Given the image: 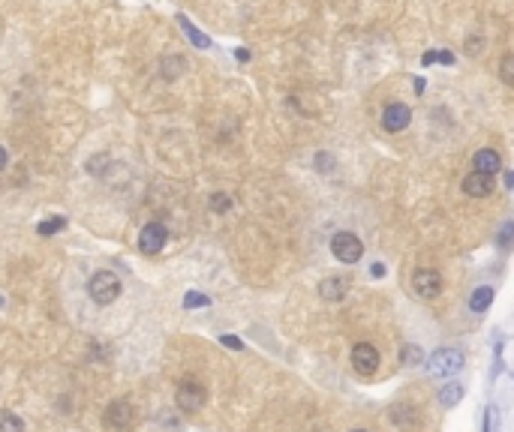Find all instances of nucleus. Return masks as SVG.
Here are the masks:
<instances>
[{
    "mask_svg": "<svg viewBox=\"0 0 514 432\" xmlns=\"http://www.w3.org/2000/svg\"><path fill=\"white\" fill-rule=\"evenodd\" d=\"M87 295H91L94 303H99V307H108V303H115L121 297V279L111 271H99L91 276V283H87Z\"/></svg>",
    "mask_w": 514,
    "mask_h": 432,
    "instance_id": "f257e3e1",
    "label": "nucleus"
},
{
    "mask_svg": "<svg viewBox=\"0 0 514 432\" xmlns=\"http://www.w3.org/2000/svg\"><path fill=\"white\" fill-rule=\"evenodd\" d=\"M331 252H334L337 261L355 264L361 258V252H364V246H361V240L352 232H340V234H334V240H331Z\"/></svg>",
    "mask_w": 514,
    "mask_h": 432,
    "instance_id": "f03ea898",
    "label": "nucleus"
},
{
    "mask_svg": "<svg viewBox=\"0 0 514 432\" xmlns=\"http://www.w3.org/2000/svg\"><path fill=\"white\" fill-rule=\"evenodd\" d=\"M205 399H208V393H205V387L199 385V381H193V378H186V381H181V387H178V409L181 411H199L205 405Z\"/></svg>",
    "mask_w": 514,
    "mask_h": 432,
    "instance_id": "7ed1b4c3",
    "label": "nucleus"
},
{
    "mask_svg": "<svg viewBox=\"0 0 514 432\" xmlns=\"http://www.w3.org/2000/svg\"><path fill=\"white\" fill-rule=\"evenodd\" d=\"M352 366H355L358 375L370 378L376 370H379V351H376V346H370V342H358V346L352 348Z\"/></svg>",
    "mask_w": 514,
    "mask_h": 432,
    "instance_id": "20e7f679",
    "label": "nucleus"
},
{
    "mask_svg": "<svg viewBox=\"0 0 514 432\" xmlns=\"http://www.w3.org/2000/svg\"><path fill=\"white\" fill-rule=\"evenodd\" d=\"M103 424L106 429L111 432H123V429H130L133 426V405L127 399H118V402H111L106 414H103Z\"/></svg>",
    "mask_w": 514,
    "mask_h": 432,
    "instance_id": "39448f33",
    "label": "nucleus"
},
{
    "mask_svg": "<svg viewBox=\"0 0 514 432\" xmlns=\"http://www.w3.org/2000/svg\"><path fill=\"white\" fill-rule=\"evenodd\" d=\"M166 240H169L166 228H162L160 222H147L139 232V249L145 252V256H157V252L166 246Z\"/></svg>",
    "mask_w": 514,
    "mask_h": 432,
    "instance_id": "423d86ee",
    "label": "nucleus"
},
{
    "mask_svg": "<svg viewBox=\"0 0 514 432\" xmlns=\"http://www.w3.org/2000/svg\"><path fill=\"white\" fill-rule=\"evenodd\" d=\"M412 288H415V295L424 297V300H430L440 295V288H442V276L436 273V271H428V268H421L412 273Z\"/></svg>",
    "mask_w": 514,
    "mask_h": 432,
    "instance_id": "0eeeda50",
    "label": "nucleus"
},
{
    "mask_svg": "<svg viewBox=\"0 0 514 432\" xmlns=\"http://www.w3.org/2000/svg\"><path fill=\"white\" fill-rule=\"evenodd\" d=\"M463 366V351L460 348H440L430 358V370L436 375H451V373H457Z\"/></svg>",
    "mask_w": 514,
    "mask_h": 432,
    "instance_id": "6e6552de",
    "label": "nucleus"
},
{
    "mask_svg": "<svg viewBox=\"0 0 514 432\" xmlns=\"http://www.w3.org/2000/svg\"><path fill=\"white\" fill-rule=\"evenodd\" d=\"M409 120H412V111H409V106H403V103H391V106H385V111H382V126H385L388 132L406 130Z\"/></svg>",
    "mask_w": 514,
    "mask_h": 432,
    "instance_id": "1a4fd4ad",
    "label": "nucleus"
},
{
    "mask_svg": "<svg viewBox=\"0 0 514 432\" xmlns=\"http://www.w3.org/2000/svg\"><path fill=\"white\" fill-rule=\"evenodd\" d=\"M463 193L472 195V198H484L493 193V177L491 174H481V171H472L463 177Z\"/></svg>",
    "mask_w": 514,
    "mask_h": 432,
    "instance_id": "9d476101",
    "label": "nucleus"
},
{
    "mask_svg": "<svg viewBox=\"0 0 514 432\" xmlns=\"http://www.w3.org/2000/svg\"><path fill=\"white\" fill-rule=\"evenodd\" d=\"M472 165H475V171H481V174H491V177H493L499 169H503V157H499L496 150L484 147V150H479V154H475Z\"/></svg>",
    "mask_w": 514,
    "mask_h": 432,
    "instance_id": "9b49d317",
    "label": "nucleus"
},
{
    "mask_svg": "<svg viewBox=\"0 0 514 432\" xmlns=\"http://www.w3.org/2000/svg\"><path fill=\"white\" fill-rule=\"evenodd\" d=\"M346 283L340 276H328V279H322L319 283V295H322V300H343L346 297Z\"/></svg>",
    "mask_w": 514,
    "mask_h": 432,
    "instance_id": "f8f14e48",
    "label": "nucleus"
},
{
    "mask_svg": "<svg viewBox=\"0 0 514 432\" xmlns=\"http://www.w3.org/2000/svg\"><path fill=\"white\" fill-rule=\"evenodd\" d=\"M491 303H493V288L491 285H479L472 291V297H469V309L472 312H484V309H491Z\"/></svg>",
    "mask_w": 514,
    "mask_h": 432,
    "instance_id": "ddd939ff",
    "label": "nucleus"
},
{
    "mask_svg": "<svg viewBox=\"0 0 514 432\" xmlns=\"http://www.w3.org/2000/svg\"><path fill=\"white\" fill-rule=\"evenodd\" d=\"M460 399H463V385L460 381H448V385H442V390H440V405L442 409H454Z\"/></svg>",
    "mask_w": 514,
    "mask_h": 432,
    "instance_id": "4468645a",
    "label": "nucleus"
},
{
    "mask_svg": "<svg viewBox=\"0 0 514 432\" xmlns=\"http://www.w3.org/2000/svg\"><path fill=\"white\" fill-rule=\"evenodd\" d=\"M64 228H67V216H52V220H45V222H40V225H36V232L48 237V234H57V232H64Z\"/></svg>",
    "mask_w": 514,
    "mask_h": 432,
    "instance_id": "2eb2a0df",
    "label": "nucleus"
},
{
    "mask_svg": "<svg viewBox=\"0 0 514 432\" xmlns=\"http://www.w3.org/2000/svg\"><path fill=\"white\" fill-rule=\"evenodd\" d=\"M400 360H403V366H418L424 360V351L415 346V342H409V346H403V351H400Z\"/></svg>",
    "mask_w": 514,
    "mask_h": 432,
    "instance_id": "dca6fc26",
    "label": "nucleus"
},
{
    "mask_svg": "<svg viewBox=\"0 0 514 432\" xmlns=\"http://www.w3.org/2000/svg\"><path fill=\"white\" fill-rule=\"evenodd\" d=\"M178 21H181V28H184V33H186V36H190V40H193V42H196L199 48H208V45H211V40H208V36H205V33H199V30H196V28H193V24H190V21H186L184 16H181Z\"/></svg>",
    "mask_w": 514,
    "mask_h": 432,
    "instance_id": "f3484780",
    "label": "nucleus"
},
{
    "mask_svg": "<svg viewBox=\"0 0 514 432\" xmlns=\"http://www.w3.org/2000/svg\"><path fill=\"white\" fill-rule=\"evenodd\" d=\"M0 432H24V424H21V417H16V414H4L0 417Z\"/></svg>",
    "mask_w": 514,
    "mask_h": 432,
    "instance_id": "a211bd4d",
    "label": "nucleus"
},
{
    "mask_svg": "<svg viewBox=\"0 0 514 432\" xmlns=\"http://www.w3.org/2000/svg\"><path fill=\"white\" fill-rule=\"evenodd\" d=\"M208 303H211V300H208L205 295H199V291H190V295L184 297V307H186V309H199V307H208Z\"/></svg>",
    "mask_w": 514,
    "mask_h": 432,
    "instance_id": "6ab92c4d",
    "label": "nucleus"
},
{
    "mask_svg": "<svg viewBox=\"0 0 514 432\" xmlns=\"http://www.w3.org/2000/svg\"><path fill=\"white\" fill-rule=\"evenodd\" d=\"M499 72H503V81L514 84V55H505L503 63H499Z\"/></svg>",
    "mask_w": 514,
    "mask_h": 432,
    "instance_id": "aec40b11",
    "label": "nucleus"
},
{
    "mask_svg": "<svg viewBox=\"0 0 514 432\" xmlns=\"http://www.w3.org/2000/svg\"><path fill=\"white\" fill-rule=\"evenodd\" d=\"M211 208H214L217 213H225L232 208V198L225 195V193H214V198H211Z\"/></svg>",
    "mask_w": 514,
    "mask_h": 432,
    "instance_id": "412c9836",
    "label": "nucleus"
},
{
    "mask_svg": "<svg viewBox=\"0 0 514 432\" xmlns=\"http://www.w3.org/2000/svg\"><path fill=\"white\" fill-rule=\"evenodd\" d=\"M496 240H499V246H503V249H508V246H511V240H514V222H505Z\"/></svg>",
    "mask_w": 514,
    "mask_h": 432,
    "instance_id": "4be33fe9",
    "label": "nucleus"
},
{
    "mask_svg": "<svg viewBox=\"0 0 514 432\" xmlns=\"http://www.w3.org/2000/svg\"><path fill=\"white\" fill-rule=\"evenodd\" d=\"M496 424H499V414H496V409L491 405V409H487V414H484V432H496Z\"/></svg>",
    "mask_w": 514,
    "mask_h": 432,
    "instance_id": "5701e85b",
    "label": "nucleus"
},
{
    "mask_svg": "<svg viewBox=\"0 0 514 432\" xmlns=\"http://www.w3.org/2000/svg\"><path fill=\"white\" fill-rule=\"evenodd\" d=\"M220 342H223V346H225V348H235V351H241V348H244V342H241V339H238V336H232V334H225V336H220Z\"/></svg>",
    "mask_w": 514,
    "mask_h": 432,
    "instance_id": "b1692460",
    "label": "nucleus"
},
{
    "mask_svg": "<svg viewBox=\"0 0 514 432\" xmlns=\"http://www.w3.org/2000/svg\"><path fill=\"white\" fill-rule=\"evenodd\" d=\"M436 60H440V63H454V55H451V52H436Z\"/></svg>",
    "mask_w": 514,
    "mask_h": 432,
    "instance_id": "393cba45",
    "label": "nucleus"
},
{
    "mask_svg": "<svg viewBox=\"0 0 514 432\" xmlns=\"http://www.w3.org/2000/svg\"><path fill=\"white\" fill-rule=\"evenodd\" d=\"M235 57H238V60H250V52H247V48H238Z\"/></svg>",
    "mask_w": 514,
    "mask_h": 432,
    "instance_id": "a878e982",
    "label": "nucleus"
},
{
    "mask_svg": "<svg viewBox=\"0 0 514 432\" xmlns=\"http://www.w3.org/2000/svg\"><path fill=\"white\" fill-rule=\"evenodd\" d=\"M505 186L514 189V171H505Z\"/></svg>",
    "mask_w": 514,
    "mask_h": 432,
    "instance_id": "bb28decb",
    "label": "nucleus"
},
{
    "mask_svg": "<svg viewBox=\"0 0 514 432\" xmlns=\"http://www.w3.org/2000/svg\"><path fill=\"white\" fill-rule=\"evenodd\" d=\"M373 276H385V268H382V264H373Z\"/></svg>",
    "mask_w": 514,
    "mask_h": 432,
    "instance_id": "cd10ccee",
    "label": "nucleus"
},
{
    "mask_svg": "<svg viewBox=\"0 0 514 432\" xmlns=\"http://www.w3.org/2000/svg\"><path fill=\"white\" fill-rule=\"evenodd\" d=\"M4 165H6V150L0 147V169H4Z\"/></svg>",
    "mask_w": 514,
    "mask_h": 432,
    "instance_id": "c85d7f7f",
    "label": "nucleus"
},
{
    "mask_svg": "<svg viewBox=\"0 0 514 432\" xmlns=\"http://www.w3.org/2000/svg\"><path fill=\"white\" fill-rule=\"evenodd\" d=\"M352 432H367V429H352Z\"/></svg>",
    "mask_w": 514,
    "mask_h": 432,
    "instance_id": "c756f323",
    "label": "nucleus"
}]
</instances>
